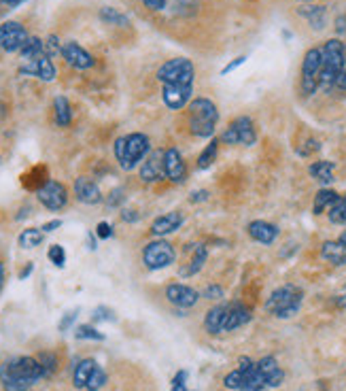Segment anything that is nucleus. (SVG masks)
Masks as SVG:
<instances>
[{
    "mask_svg": "<svg viewBox=\"0 0 346 391\" xmlns=\"http://www.w3.org/2000/svg\"><path fill=\"white\" fill-rule=\"evenodd\" d=\"M164 177H166L164 175V151L162 149L151 151L140 166V179L145 183H155Z\"/></svg>",
    "mask_w": 346,
    "mask_h": 391,
    "instance_id": "nucleus-20",
    "label": "nucleus"
},
{
    "mask_svg": "<svg viewBox=\"0 0 346 391\" xmlns=\"http://www.w3.org/2000/svg\"><path fill=\"white\" fill-rule=\"evenodd\" d=\"M75 319H77V311H75V313H66L64 319L60 321V325H57V327H60V332H66V330L75 323Z\"/></svg>",
    "mask_w": 346,
    "mask_h": 391,
    "instance_id": "nucleus-49",
    "label": "nucleus"
},
{
    "mask_svg": "<svg viewBox=\"0 0 346 391\" xmlns=\"http://www.w3.org/2000/svg\"><path fill=\"white\" fill-rule=\"evenodd\" d=\"M60 226H62V221H60V219H51V221H47V223H45V226H43L41 230L47 234V232H55V230L60 228Z\"/></svg>",
    "mask_w": 346,
    "mask_h": 391,
    "instance_id": "nucleus-51",
    "label": "nucleus"
},
{
    "mask_svg": "<svg viewBox=\"0 0 346 391\" xmlns=\"http://www.w3.org/2000/svg\"><path fill=\"white\" fill-rule=\"evenodd\" d=\"M257 370H259V374L264 376L266 387H278V385L285 381V372L278 368L276 359H274V357H270V355L257 361Z\"/></svg>",
    "mask_w": 346,
    "mask_h": 391,
    "instance_id": "nucleus-23",
    "label": "nucleus"
},
{
    "mask_svg": "<svg viewBox=\"0 0 346 391\" xmlns=\"http://www.w3.org/2000/svg\"><path fill=\"white\" fill-rule=\"evenodd\" d=\"M247 232H249V236H251L253 240L262 242V245H272V242L278 238V228L274 226V223L262 221V219L251 221L249 226H247Z\"/></svg>",
    "mask_w": 346,
    "mask_h": 391,
    "instance_id": "nucleus-22",
    "label": "nucleus"
},
{
    "mask_svg": "<svg viewBox=\"0 0 346 391\" xmlns=\"http://www.w3.org/2000/svg\"><path fill=\"white\" fill-rule=\"evenodd\" d=\"M338 196L340 193H336L334 189H321L314 198V207H312L314 215H323L325 211H329L334 207V202L338 200Z\"/></svg>",
    "mask_w": 346,
    "mask_h": 391,
    "instance_id": "nucleus-32",
    "label": "nucleus"
},
{
    "mask_svg": "<svg viewBox=\"0 0 346 391\" xmlns=\"http://www.w3.org/2000/svg\"><path fill=\"white\" fill-rule=\"evenodd\" d=\"M62 58L66 60L68 66L77 68V70H88L96 64L94 55L90 51H85L79 43L75 41H68L62 45Z\"/></svg>",
    "mask_w": 346,
    "mask_h": 391,
    "instance_id": "nucleus-14",
    "label": "nucleus"
},
{
    "mask_svg": "<svg viewBox=\"0 0 346 391\" xmlns=\"http://www.w3.org/2000/svg\"><path fill=\"white\" fill-rule=\"evenodd\" d=\"M251 321V311L242 302L225 304V317H223V332H234Z\"/></svg>",
    "mask_w": 346,
    "mask_h": 391,
    "instance_id": "nucleus-17",
    "label": "nucleus"
},
{
    "mask_svg": "<svg viewBox=\"0 0 346 391\" xmlns=\"http://www.w3.org/2000/svg\"><path fill=\"white\" fill-rule=\"evenodd\" d=\"M3 285H5V266L0 262V292H3Z\"/></svg>",
    "mask_w": 346,
    "mask_h": 391,
    "instance_id": "nucleus-57",
    "label": "nucleus"
},
{
    "mask_svg": "<svg viewBox=\"0 0 346 391\" xmlns=\"http://www.w3.org/2000/svg\"><path fill=\"white\" fill-rule=\"evenodd\" d=\"M323 66H321V88L329 90L336 86V79L342 75V70L346 68V47L342 41L338 39H329L323 49Z\"/></svg>",
    "mask_w": 346,
    "mask_h": 391,
    "instance_id": "nucleus-4",
    "label": "nucleus"
},
{
    "mask_svg": "<svg viewBox=\"0 0 346 391\" xmlns=\"http://www.w3.org/2000/svg\"><path fill=\"white\" fill-rule=\"evenodd\" d=\"M19 75H28V77H37L45 83L55 79V66L51 62L49 55H41V58L32 60V62H23L19 66Z\"/></svg>",
    "mask_w": 346,
    "mask_h": 391,
    "instance_id": "nucleus-16",
    "label": "nucleus"
},
{
    "mask_svg": "<svg viewBox=\"0 0 346 391\" xmlns=\"http://www.w3.org/2000/svg\"><path fill=\"white\" fill-rule=\"evenodd\" d=\"M75 198L83 204H98L102 202V191L94 179L79 177L75 179Z\"/></svg>",
    "mask_w": 346,
    "mask_h": 391,
    "instance_id": "nucleus-19",
    "label": "nucleus"
},
{
    "mask_svg": "<svg viewBox=\"0 0 346 391\" xmlns=\"http://www.w3.org/2000/svg\"><path fill=\"white\" fill-rule=\"evenodd\" d=\"M300 3H310V0H300Z\"/></svg>",
    "mask_w": 346,
    "mask_h": 391,
    "instance_id": "nucleus-60",
    "label": "nucleus"
},
{
    "mask_svg": "<svg viewBox=\"0 0 346 391\" xmlns=\"http://www.w3.org/2000/svg\"><path fill=\"white\" fill-rule=\"evenodd\" d=\"M327 215H329V221L336 223V226H346V193L338 196V200L327 211Z\"/></svg>",
    "mask_w": 346,
    "mask_h": 391,
    "instance_id": "nucleus-36",
    "label": "nucleus"
},
{
    "mask_svg": "<svg viewBox=\"0 0 346 391\" xmlns=\"http://www.w3.org/2000/svg\"><path fill=\"white\" fill-rule=\"evenodd\" d=\"M75 338H79V341H104V334L98 332L94 325L85 323V325H79L75 330Z\"/></svg>",
    "mask_w": 346,
    "mask_h": 391,
    "instance_id": "nucleus-37",
    "label": "nucleus"
},
{
    "mask_svg": "<svg viewBox=\"0 0 346 391\" xmlns=\"http://www.w3.org/2000/svg\"><path fill=\"white\" fill-rule=\"evenodd\" d=\"M37 198L49 211H62L68 204V189L60 181H47L37 189Z\"/></svg>",
    "mask_w": 346,
    "mask_h": 391,
    "instance_id": "nucleus-10",
    "label": "nucleus"
},
{
    "mask_svg": "<svg viewBox=\"0 0 346 391\" xmlns=\"http://www.w3.org/2000/svg\"><path fill=\"white\" fill-rule=\"evenodd\" d=\"M321 256H323V260L331 262L334 266H344L346 264V245L340 240H327L321 247Z\"/></svg>",
    "mask_w": 346,
    "mask_h": 391,
    "instance_id": "nucleus-24",
    "label": "nucleus"
},
{
    "mask_svg": "<svg viewBox=\"0 0 346 391\" xmlns=\"http://www.w3.org/2000/svg\"><path fill=\"white\" fill-rule=\"evenodd\" d=\"M53 120L60 128H68L73 124V106L66 96H55L53 100Z\"/></svg>",
    "mask_w": 346,
    "mask_h": 391,
    "instance_id": "nucleus-25",
    "label": "nucleus"
},
{
    "mask_svg": "<svg viewBox=\"0 0 346 391\" xmlns=\"http://www.w3.org/2000/svg\"><path fill=\"white\" fill-rule=\"evenodd\" d=\"M183 221H185V217L179 211H170L166 215H160L151 223V234L153 236H168L172 232H177L183 226Z\"/></svg>",
    "mask_w": 346,
    "mask_h": 391,
    "instance_id": "nucleus-21",
    "label": "nucleus"
},
{
    "mask_svg": "<svg viewBox=\"0 0 346 391\" xmlns=\"http://www.w3.org/2000/svg\"><path fill=\"white\" fill-rule=\"evenodd\" d=\"M142 3H145V7L151 9V11H164L168 0H142Z\"/></svg>",
    "mask_w": 346,
    "mask_h": 391,
    "instance_id": "nucleus-48",
    "label": "nucleus"
},
{
    "mask_svg": "<svg viewBox=\"0 0 346 391\" xmlns=\"http://www.w3.org/2000/svg\"><path fill=\"white\" fill-rule=\"evenodd\" d=\"M177 254H175V247H172L168 240L157 238L145 245L142 249V264H145L149 270H162L168 268L172 262H175Z\"/></svg>",
    "mask_w": 346,
    "mask_h": 391,
    "instance_id": "nucleus-8",
    "label": "nucleus"
},
{
    "mask_svg": "<svg viewBox=\"0 0 346 391\" xmlns=\"http://www.w3.org/2000/svg\"><path fill=\"white\" fill-rule=\"evenodd\" d=\"M100 19L104 23H110V26H128L130 23V17L126 13H122L119 9H115V7H102L100 9Z\"/></svg>",
    "mask_w": 346,
    "mask_h": 391,
    "instance_id": "nucleus-35",
    "label": "nucleus"
},
{
    "mask_svg": "<svg viewBox=\"0 0 346 391\" xmlns=\"http://www.w3.org/2000/svg\"><path fill=\"white\" fill-rule=\"evenodd\" d=\"M189 128L200 138H211L219 124V108L209 98H193L189 102Z\"/></svg>",
    "mask_w": 346,
    "mask_h": 391,
    "instance_id": "nucleus-3",
    "label": "nucleus"
},
{
    "mask_svg": "<svg viewBox=\"0 0 346 391\" xmlns=\"http://www.w3.org/2000/svg\"><path fill=\"white\" fill-rule=\"evenodd\" d=\"M164 175L172 183H185V179H187L185 162L177 147H170L164 151Z\"/></svg>",
    "mask_w": 346,
    "mask_h": 391,
    "instance_id": "nucleus-13",
    "label": "nucleus"
},
{
    "mask_svg": "<svg viewBox=\"0 0 346 391\" xmlns=\"http://www.w3.org/2000/svg\"><path fill=\"white\" fill-rule=\"evenodd\" d=\"M255 141H257V130H255V124L251 117H236L221 134V143H225V145L251 147V145H255Z\"/></svg>",
    "mask_w": 346,
    "mask_h": 391,
    "instance_id": "nucleus-9",
    "label": "nucleus"
},
{
    "mask_svg": "<svg viewBox=\"0 0 346 391\" xmlns=\"http://www.w3.org/2000/svg\"><path fill=\"white\" fill-rule=\"evenodd\" d=\"M104 385H106V372L100 366H96V370L92 372V376H90L88 385H85V389H88V391H100Z\"/></svg>",
    "mask_w": 346,
    "mask_h": 391,
    "instance_id": "nucleus-40",
    "label": "nucleus"
},
{
    "mask_svg": "<svg viewBox=\"0 0 346 391\" xmlns=\"http://www.w3.org/2000/svg\"><path fill=\"white\" fill-rule=\"evenodd\" d=\"M193 88H175V86H162V100L170 111H181L189 106L193 100Z\"/></svg>",
    "mask_w": 346,
    "mask_h": 391,
    "instance_id": "nucleus-18",
    "label": "nucleus"
},
{
    "mask_svg": "<svg viewBox=\"0 0 346 391\" xmlns=\"http://www.w3.org/2000/svg\"><path fill=\"white\" fill-rule=\"evenodd\" d=\"M334 162H329V160H319V162H314V164H310V169H308V173H310V177L314 179V181H319L321 185H329L331 181H334Z\"/></svg>",
    "mask_w": 346,
    "mask_h": 391,
    "instance_id": "nucleus-26",
    "label": "nucleus"
},
{
    "mask_svg": "<svg viewBox=\"0 0 346 391\" xmlns=\"http://www.w3.org/2000/svg\"><path fill=\"white\" fill-rule=\"evenodd\" d=\"M255 374H257V364H255V361L249 359V357H240L238 368L232 370V372H229V374L223 379V385H225L227 389L240 391L251 379H255Z\"/></svg>",
    "mask_w": 346,
    "mask_h": 391,
    "instance_id": "nucleus-12",
    "label": "nucleus"
},
{
    "mask_svg": "<svg viewBox=\"0 0 346 391\" xmlns=\"http://www.w3.org/2000/svg\"><path fill=\"white\" fill-rule=\"evenodd\" d=\"M223 317H225V304H217L204 317V330L209 334H223Z\"/></svg>",
    "mask_w": 346,
    "mask_h": 391,
    "instance_id": "nucleus-29",
    "label": "nucleus"
},
{
    "mask_svg": "<svg viewBox=\"0 0 346 391\" xmlns=\"http://www.w3.org/2000/svg\"><path fill=\"white\" fill-rule=\"evenodd\" d=\"M206 260H209V251H206V247H204V245H195V247H193L191 262H189L187 266L181 268V276H193V274H198L202 268H204Z\"/></svg>",
    "mask_w": 346,
    "mask_h": 391,
    "instance_id": "nucleus-28",
    "label": "nucleus"
},
{
    "mask_svg": "<svg viewBox=\"0 0 346 391\" xmlns=\"http://www.w3.org/2000/svg\"><path fill=\"white\" fill-rule=\"evenodd\" d=\"M96 236L98 238H110L113 236V226H110V223H106V221H100L98 223V226H96Z\"/></svg>",
    "mask_w": 346,
    "mask_h": 391,
    "instance_id": "nucleus-46",
    "label": "nucleus"
},
{
    "mask_svg": "<svg viewBox=\"0 0 346 391\" xmlns=\"http://www.w3.org/2000/svg\"><path fill=\"white\" fill-rule=\"evenodd\" d=\"M39 364H41V368H43V374H45V379H49L55 370H57V357L53 355V353H49V351H43L39 357Z\"/></svg>",
    "mask_w": 346,
    "mask_h": 391,
    "instance_id": "nucleus-38",
    "label": "nucleus"
},
{
    "mask_svg": "<svg viewBox=\"0 0 346 391\" xmlns=\"http://www.w3.org/2000/svg\"><path fill=\"white\" fill-rule=\"evenodd\" d=\"M195 68L193 62L187 58H172L157 68V81L162 86H175V88H193Z\"/></svg>",
    "mask_w": 346,
    "mask_h": 391,
    "instance_id": "nucleus-6",
    "label": "nucleus"
},
{
    "mask_svg": "<svg viewBox=\"0 0 346 391\" xmlns=\"http://www.w3.org/2000/svg\"><path fill=\"white\" fill-rule=\"evenodd\" d=\"M21 3H26V0H0V5L7 7V9H15V7H19Z\"/></svg>",
    "mask_w": 346,
    "mask_h": 391,
    "instance_id": "nucleus-54",
    "label": "nucleus"
},
{
    "mask_svg": "<svg viewBox=\"0 0 346 391\" xmlns=\"http://www.w3.org/2000/svg\"><path fill=\"white\" fill-rule=\"evenodd\" d=\"M336 23H338V32H346V17H340Z\"/></svg>",
    "mask_w": 346,
    "mask_h": 391,
    "instance_id": "nucleus-56",
    "label": "nucleus"
},
{
    "mask_svg": "<svg viewBox=\"0 0 346 391\" xmlns=\"http://www.w3.org/2000/svg\"><path fill=\"white\" fill-rule=\"evenodd\" d=\"M124 200H126L124 189H122V187H117V189H113V191L108 193L106 204H108V207H117V204H119V202H124Z\"/></svg>",
    "mask_w": 346,
    "mask_h": 391,
    "instance_id": "nucleus-44",
    "label": "nucleus"
},
{
    "mask_svg": "<svg viewBox=\"0 0 346 391\" xmlns=\"http://www.w3.org/2000/svg\"><path fill=\"white\" fill-rule=\"evenodd\" d=\"M300 15H304L310 26L314 28V30H321V28H325V21H327V11L325 7H302L300 9Z\"/></svg>",
    "mask_w": 346,
    "mask_h": 391,
    "instance_id": "nucleus-31",
    "label": "nucleus"
},
{
    "mask_svg": "<svg viewBox=\"0 0 346 391\" xmlns=\"http://www.w3.org/2000/svg\"><path fill=\"white\" fill-rule=\"evenodd\" d=\"M43 240H45V232L39 230V228H26V230L19 234V238H17V242H19L21 249H35V247H39Z\"/></svg>",
    "mask_w": 346,
    "mask_h": 391,
    "instance_id": "nucleus-33",
    "label": "nucleus"
},
{
    "mask_svg": "<svg viewBox=\"0 0 346 391\" xmlns=\"http://www.w3.org/2000/svg\"><path fill=\"white\" fill-rule=\"evenodd\" d=\"M98 361L96 359H81L79 364L75 366V372H73V385L77 389H85V385H88L92 372L96 370Z\"/></svg>",
    "mask_w": 346,
    "mask_h": 391,
    "instance_id": "nucleus-27",
    "label": "nucleus"
},
{
    "mask_svg": "<svg viewBox=\"0 0 346 391\" xmlns=\"http://www.w3.org/2000/svg\"><path fill=\"white\" fill-rule=\"evenodd\" d=\"M202 298H206V300H211V302L221 300V298H223V287H221V285H209V287L204 289V294H202Z\"/></svg>",
    "mask_w": 346,
    "mask_h": 391,
    "instance_id": "nucleus-43",
    "label": "nucleus"
},
{
    "mask_svg": "<svg viewBox=\"0 0 346 391\" xmlns=\"http://www.w3.org/2000/svg\"><path fill=\"white\" fill-rule=\"evenodd\" d=\"M122 219H124V221L134 223V221H138V219H140V215H138L134 209H124V211H122Z\"/></svg>",
    "mask_w": 346,
    "mask_h": 391,
    "instance_id": "nucleus-50",
    "label": "nucleus"
},
{
    "mask_svg": "<svg viewBox=\"0 0 346 391\" xmlns=\"http://www.w3.org/2000/svg\"><path fill=\"white\" fill-rule=\"evenodd\" d=\"M247 62V55H238V58L234 60V62H229L223 70H221V75H229V73H232V70H236L238 66H242Z\"/></svg>",
    "mask_w": 346,
    "mask_h": 391,
    "instance_id": "nucleus-47",
    "label": "nucleus"
},
{
    "mask_svg": "<svg viewBox=\"0 0 346 391\" xmlns=\"http://www.w3.org/2000/svg\"><path fill=\"white\" fill-rule=\"evenodd\" d=\"M217 153H219V141L213 138V141L202 149L200 158H198V171H206L213 166V162L217 160Z\"/></svg>",
    "mask_w": 346,
    "mask_h": 391,
    "instance_id": "nucleus-34",
    "label": "nucleus"
},
{
    "mask_svg": "<svg viewBox=\"0 0 346 391\" xmlns=\"http://www.w3.org/2000/svg\"><path fill=\"white\" fill-rule=\"evenodd\" d=\"M334 88H338V90H342V92H346V68L342 70V75L336 79V86Z\"/></svg>",
    "mask_w": 346,
    "mask_h": 391,
    "instance_id": "nucleus-53",
    "label": "nucleus"
},
{
    "mask_svg": "<svg viewBox=\"0 0 346 391\" xmlns=\"http://www.w3.org/2000/svg\"><path fill=\"white\" fill-rule=\"evenodd\" d=\"M88 240H90V249L94 251V249H96V240H94V234H90V236H88Z\"/></svg>",
    "mask_w": 346,
    "mask_h": 391,
    "instance_id": "nucleus-58",
    "label": "nucleus"
},
{
    "mask_svg": "<svg viewBox=\"0 0 346 391\" xmlns=\"http://www.w3.org/2000/svg\"><path fill=\"white\" fill-rule=\"evenodd\" d=\"M45 53L49 55H62V43H60V39H57L55 35H49L47 37V41H45Z\"/></svg>",
    "mask_w": 346,
    "mask_h": 391,
    "instance_id": "nucleus-41",
    "label": "nucleus"
},
{
    "mask_svg": "<svg viewBox=\"0 0 346 391\" xmlns=\"http://www.w3.org/2000/svg\"><path fill=\"white\" fill-rule=\"evenodd\" d=\"M166 298L170 304L179 306V309H191V306L198 304L200 300V294L189 287V285H181V283H170L166 287Z\"/></svg>",
    "mask_w": 346,
    "mask_h": 391,
    "instance_id": "nucleus-15",
    "label": "nucleus"
},
{
    "mask_svg": "<svg viewBox=\"0 0 346 391\" xmlns=\"http://www.w3.org/2000/svg\"><path fill=\"white\" fill-rule=\"evenodd\" d=\"M115 158H117L122 171H132L145 160L151 151V141L147 134L132 132L128 136H119L113 145Z\"/></svg>",
    "mask_w": 346,
    "mask_h": 391,
    "instance_id": "nucleus-2",
    "label": "nucleus"
},
{
    "mask_svg": "<svg viewBox=\"0 0 346 391\" xmlns=\"http://www.w3.org/2000/svg\"><path fill=\"white\" fill-rule=\"evenodd\" d=\"M47 258H49V262H51L53 266L64 268V264H66V251H64L62 245H51L49 251H47Z\"/></svg>",
    "mask_w": 346,
    "mask_h": 391,
    "instance_id": "nucleus-39",
    "label": "nucleus"
},
{
    "mask_svg": "<svg viewBox=\"0 0 346 391\" xmlns=\"http://www.w3.org/2000/svg\"><path fill=\"white\" fill-rule=\"evenodd\" d=\"M35 270V266L32 264H26L21 270H19V278H26V276H30V272Z\"/></svg>",
    "mask_w": 346,
    "mask_h": 391,
    "instance_id": "nucleus-55",
    "label": "nucleus"
},
{
    "mask_svg": "<svg viewBox=\"0 0 346 391\" xmlns=\"http://www.w3.org/2000/svg\"><path fill=\"white\" fill-rule=\"evenodd\" d=\"M19 55H21L23 62H32V60L41 58V55H47L45 53V41H41L39 37H30L26 41V45L21 47Z\"/></svg>",
    "mask_w": 346,
    "mask_h": 391,
    "instance_id": "nucleus-30",
    "label": "nucleus"
},
{
    "mask_svg": "<svg viewBox=\"0 0 346 391\" xmlns=\"http://www.w3.org/2000/svg\"><path fill=\"white\" fill-rule=\"evenodd\" d=\"M94 319L96 321H115V313L110 309H106V306H98L94 311Z\"/></svg>",
    "mask_w": 346,
    "mask_h": 391,
    "instance_id": "nucleus-45",
    "label": "nucleus"
},
{
    "mask_svg": "<svg viewBox=\"0 0 346 391\" xmlns=\"http://www.w3.org/2000/svg\"><path fill=\"white\" fill-rule=\"evenodd\" d=\"M302 306V289L296 285H282L266 300V311L278 319H291Z\"/></svg>",
    "mask_w": 346,
    "mask_h": 391,
    "instance_id": "nucleus-5",
    "label": "nucleus"
},
{
    "mask_svg": "<svg viewBox=\"0 0 346 391\" xmlns=\"http://www.w3.org/2000/svg\"><path fill=\"white\" fill-rule=\"evenodd\" d=\"M41 379L45 374L37 357H13L0 366V383L7 391H28Z\"/></svg>",
    "mask_w": 346,
    "mask_h": 391,
    "instance_id": "nucleus-1",
    "label": "nucleus"
},
{
    "mask_svg": "<svg viewBox=\"0 0 346 391\" xmlns=\"http://www.w3.org/2000/svg\"><path fill=\"white\" fill-rule=\"evenodd\" d=\"M338 240H340V242H344V245H346V232H344V234H342V236H340V238H338Z\"/></svg>",
    "mask_w": 346,
    "mask_h": 391,
    "instance_id": "nucleus-59",
    "label": "nucleus"
},
{
    "mask_svg": "<svg viewBox=\"0 0 346 391\" xmlns=\"http://www.w3.org/2000/svg\"><path fill=\"white\" fill-rule=\"evenodd\" d=\"M28 30L19 23V21H5L0 23V49L7 53H17L21 51V47L26 45Z\"/></svg>",
    "mask_w": 346,
    "mask_h": 391,
    "instance_id": "nucleus-11",
    "label": "nucleus"
},
{
    "mask_svg": "<svg viewBox=\"0 0 346 391\" xmlns=\"http://www.w3.org/2000/svg\"><path fill=\"white\" fill-rule=\"evenodd\" d=\"M202 200H209V191L206 189H200L191 193V202H202Z\"/></svg>",
    "mask_w": 346,
    "mask_h": 391,
    "instance_id": "nucleus-52",
    "label": "nucleus"
},
{
    "mask_svg": "<svg viewBox=\"0 0 346 391\" xmlns=\"http://www.w3.org/2000/svg\"><path fill=\"white\" fill-rule=\"evenodd\" d=\"M187 376H189V372H187V370L177 372V376L172 379L170 391H189V389H187Z\"/></svg>",
    "mask_w": 346,
    "mask_h": 391,
    "instance_id": "nucleus-42",
    "label": "nucleus"
},
{
    "mask_svg": "<svg viewBox=\"0 0 346 391\" xmlns=\"http://www.w3.org/2000/svg\"><path fill=\"white\" fill-rule=\"evenodd\" d=\"M321 66H323V55L321 49H308L302 62V92L304 96H312L321 88Z\"/></svg>",
    "mask_w": 346,
    "mask_h": 391,
    "instance_id": "nucleus-7",
    "label": "nucleus"
}]
</instances>
